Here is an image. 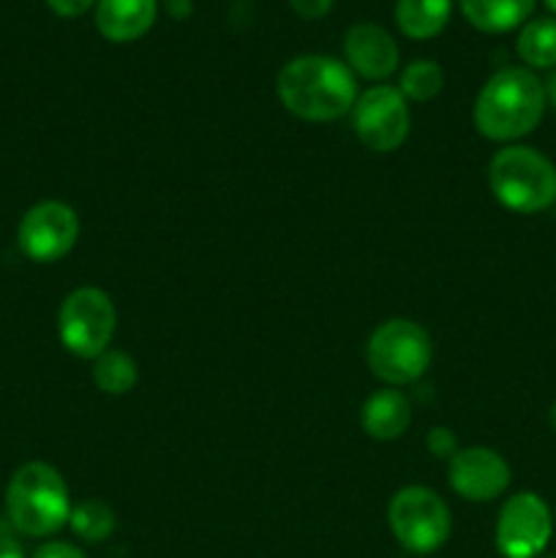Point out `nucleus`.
<instances>
[{
    "instance_id": "f257e3e1",
    "label": "nucleus",
    "mask_w": 556,
    "mask_h": 558,
    "mask_svg": "<svg viewBox=\"0 0 556 558\" xmlns=\"http://www.w3.org/2000/svg\"><path fill=\"white\" fill-rule=\"evenodd\" d=\"M276 93L294 118L330 123L354 107L358 82L349 65L330 54H300L278 71Z\"/></svg>"
},
{
    "instance_id": "f03ea898",
    "label": "nucleus",
    "mask_w": 556,
    "mask_h": 558,
    "mask_svg": "<svg viewBox=\"0 0 556 558\" xmlns=\"http://www.w3.org/2000/svg\"><path fill=\"white\" fill-rule=\"evenodd\" d=\"M545 85L527 65L499 69L474 101V125L491 142H516L532 134L545 114Z\"/></svg>"
},
{
    "instance_id": "7ed1b4c3",
    "label": "nucleus",
    "mask_w": 556,
    "mask_h": 558,
    "mask_svg": "<svg viewBox=\"0 0 556 558\" xmlns=\"http://www.w3.org/2000/svg\"><path fill=\"white\" fill-rule=\"evenodd\" d=\"M71 499L65 480L49 463L33 461L14 472L5 488L9 521L27 537H49L71 518Z\"/></svg>"
},
{
    "instance_id": "20e7f679",
    "label": "nucleus",
    "mask_w": 556,
    "mask_h": 558,
    "mask_svg": "<svg viewBox=\"0 0 556 558\" xmlns=\"http://www.w3.org/2000/svg\"><path fill=\"white\" fill-rule=\"evenodd\" d=\"M488 185L501 207L534 216L556 202V167L534 147L507 145L491 158Z\"/></svg>"
},
{
    "instance_id": "39448f33",
    "label": "nucleus",
    "mask_w": 556,
    "mask_h": 558,
    "mask_svg": "<svg viewBox=\"0 0 556 558\" xmlns=\"http://www.w3.org/2000/svg\"><path fill=\"white\" fill-rule=\"evenodd\" d=\"M431 354V338L418 322L387 319L371 332L365 363L387 387H407L428 371Z\"/></svg>"
},
{
    "instance_id": "423d86ee",
    "label": "nucleus",
    "mask_w": 556,
    "mask_h": 558,
    "mask_svg": "<svg viewBox=\"0 0 556 558\" xmlns=\"http://www.w3.org/2000/svg\"><path fill=\"white\" fill-rule=\"evenodd\" d=\"M118 327L112 298L98 287H80L58 311V332L63 347L82 360L101 357Z\"/></svg>"
},
{
    "instance_id": "0eeeda50",
    "label": "nucleus",
    "mask_w": 556,
    "mask_h": 558,
    "mask_svg": "<svg viewBox=\"0 0 556 558\" xmlns=\"http://www.w3.org/2000/svg\"><path fill=\"white\" fill-rule=\"evenodd\" d=\"M387 523L398 543L412 554H434L447 543L452 532V518L439 494L409 485L390 499Z\"/></svg>"
},
{
    "instance_id": "6e6552de",
    "label": "nucleus",
    "mask_w": 556,
    "mask_h": 558,
    "mask_svg": "<svg viewBox=\"0 0 556 558\" xmlns=\"http://www.w3.org/2000/svg\"><path fill=\"white\" fill-rule=\"evenodd\" d=\"M352 123L354 134L368 150L392 153L409 136L412 118H409L407 98L398 87L376 85L358 96L352 107Z\"/></svg>"
},
{
    "instance_id": "1a4fd4ad",
    "label": "nucleus",
    "mask_w": 556,
    "mask_h": 558,
    "mask_svg": "<svg viewBox=\"0 0 556 558\" xmlns=\"http://www.w3.org/2000/svg\"><path fill=\"white\" fill-rule=\"evenodd\" d=\"M554 518L548 505L532 490L510 496L496 521V548L505 558H537L548 548Z\"/></svg>"
},
{
    "instance_id": "9d476101",
    "label": "nucleus",
    "mask_w": 556,
    "mask_h": 558,
    "mask_svg": "<svg viewBox=\"0 0 556 558\" xmlns=\"http://www.w3.org/2000/svg\"><path fill=\"white\" fill-rule=\"evenodd\" d=\"M76 238H80V216L74 213V207L58 199L33 205L22 216L20 229H16L22 254L41 265L63 259L76 245Z\"/></svg>"
},
{
    "instance_id": "9b49d317",
    "label": "nucleus",
    "mask_w": 556,
    "mask_h": 558,
    "mask_svg": "<svg viewBox=\"0 0 556 558\" xmlns=\"http://www.w3.org/2000/svg\"><path fill=\"white\" fill-rule=\"evenodd\" d=\"M447 480L461 499L485 505L510 488V463L491 447H463L450 458Z\"/></svg>"
},
{
    "instance_id": "f8f14e48",
    "label": "nucleus",
    "mask_w": 556,
    "mask_h": 558,
    "mask_svg": "<svg viewBox=\"0 0 556 558\" xmlns=\"http://www.w3.org/2000/svg\"><path fill=\"white\" fill-rule=\"evenodd\" d=\"M343 54L352 74L365 80H387L398 69V44L374 22H358L343 36Z\"/></svg>"
},
{
    "instance_id": "ddd939ff",
    "label": "nucleus",
    "mask_w": 556,
    "mask_h": 558,
    "mask_svg": "<svg viewBox=\"0 0 556 558\" xmlns=\"http://www.w3.org/2000/svg\"><path fill=\"white\" fill-rule=\"evenodd\" d=\"M156 14V0H98L96 27L107 41L129 44L150 31Z\"/></svg>"
},
{
    "instance_id": "4468645a",
    "label": "nucleus",
    "mask_w": 556,
    "mask_h": 558,
    "mask_svg": "<svg viewBox=\"0 0 556 558\" xmlns=\"http://www.w3.org/2000/svg\"><path fill=\"white\" fill-rule=\"evenodd\" d=\"M360 425L365 436L376 441H396L412 425V403L396 387L376 390L360 409Z\"/></svg>"
},
{
    "instance_id": "2eb2a0df",
    "label": "nucleus",
    "mask_w": 556,
    "mask_h": 558,
    "mask_svg": "<svg viewBox=\"0 0 556 558\" xmlns=\"http://www.w3.org/2000/svg\"><path fill=\"white\" fill-rule=\"evenodd\" d=\"M537 0H461L469 25L483 33H507L523 27Z\"/></svg>"
},
{
    "instance_id": "dca6fc26",
    "label": "nucleus",
    "mask_w": 556,
    "mask_h": 558,
    "mask_svg": "<svg viewBox=\"0 0 556 558\" xmlns=\"http://www.w3.org/2000/svg\"><path fill=\"white\" fill-rule=\"evenodd\" d=\"M452 14V0H398L396 22L403 36L414 41L439 36Z\"/></svg>"
},
{
    "instance_id": "f3484780",
    "label": "nucleus",
    "mask_w": 556,
    "mask_h": 558,
    "mask_svg": "<svg viewBox=\"0 0 556 558\" xmlns=\"http://www.w3.org/2000/svg\"><path fill=\"white\" fill-rule=\"evenodd\" d=\"M527 69H556V16H537L521 27L516 41Z\"/></svg>"
},
{
    "instance_id": "a211bd4d",
    "label": "nucleus",
    "mask_w": 556,
    "mask_h": 558,
    "mask_svg": "<svg viewBox=\"0 0 556 558\" xmlns=\"http://www.w3.org/2000/svg\"><path fill=\"white\" fill-rule=\"evenodd\" d=\"M136 379H140V368L134 357L120 349H107L101 357L93 360V381L104 396H125L134 390Z\"/></svg>"
},
{
    "instance_id": "6ab92c4d",
    "label": "nucleus",
    "mask_w": 556,
    "mask_h": 558,
    "mask_svg": "<svg viewBox=\"0 0 556 558\" xmlns=\"http://www.w3.org/2000/svg\"><path fill=\"white\" fill-rule=\"evenodd\" d=\"M69 523L71 529H74L76 537L96 545L112 537L118 518H114L112 507L104 505V501L98 499H90V501H82V505H76L74 510H71Z\"/></svg>"
},
{
    "instance_id": "aec40b11",
    "label": "nucleus",
    "mask_w": 556,
    "mask_h": 558,
    "mask_svg": "<svg viewBox=\"0 0 556 558\" xmlns=\"http://www.w3.org/2000/svg\"><path fill=\"white\" fill-rule=\"evenodd\" d=\"M442 85H445V71H442L439 63H434V60H414V63H409L401 71V85H398V90L409 101L423 104L439 96Z\"/></svg>"
},
{
    "instance_id": "412c9836",
    "label": "nucleus",
    "mask_w": 556,
    "mask_h": 558,
    "mask_svg": "<svg viewBox=\"0 0 556 558\" xmlns=\"http://www.w3.org/2000/svg\"><path fill=\"white\" fill-rule=\"evenodd\" d=\"M425 447H428L436 458H452L458 452L456 436H452V430L447 428L428 430V436H425Z\"/></svg>"
},
{
    "instance_id": "4be33fe9",
    "label": "nucleus",
    "mask_w": 556,
    "mask_h": 558,
    "mask_svg": "<svg viewBox=\"0 0 556 558\" xmlns=\"http://www.w3.org/2000/svg\"><path fill=\"white\" fill-rule=\"evenodd\" d=\"M333 3H336V0H289L294 14H300L303 20H322V16L330 14Z\"/></svg>"
},
{
    "instance_id": "5701e85b",
    "label": "nucleus",
    "mask_w": 556,
    "mask_h": 558,
    "mask_svg": "<svg viewBox=\"0 0 556 558\" xmlns=\"http://www.w3.org/2000/svg\"><path fill=\"white\" fill-rule=\"evenodd\" d=\"M49 9L55 11L58 16H65V20H71V16H82L85 14L90 5H96L98 0H47Z\"/></svg>"
},
{
    "instance_id": "b1692460",
    "label": "nucleus",
    "mask_w": 556,
    "mask_h": 558,
    "mask_svg": "<svg viewBox=\"0 0 556 558\" xmlns=\"http://www.w3.org/2000/svg\"><path fill=\"white\" fill-rule=\"evenodd\" d=\"M33 558H87L76 545L69 543H47L44 548H38V554Z\"/></svg>"
},
{
    "instance_id": "393cba45",
    "label": "nucleus",
    "mask_w": 556,
    "mask_h": 558,
    "mask_svg": "<svg viewBox=\"0 0 556 558\" xmlns=\"http://www.w3.org/2000/svg\"><path fill=\"white\" fill-rule=\"evenodd\" d=\"M0 558H25L22 556V548L9 537H0Z\"/></svg>"
},
{
    "instance_id": "a878e982",
    "label": "nucleus",
    "mask_w": 556,
    "mask_h": 558,
    "mask_svg": "<svg viewBox=\"0 0 556 558\" xmlns=\"http://www.w3.org/2000/svg\"><path fill=\"white\" fill-rule=\"evenodd\" d=\"M167 5L174 16H185L191 11V0H167Z\"/></svg>"
},
{
    "instance_id": "bb28decb",
    "label": "nucleus",
    "mask_w": 556,
    "mask_h": 558,
    "mask_svg": "<svg viewBox=\"0 0 556 558\" xmlns=\"http://www.w3.org/2000/svg\"><path fill=\"white\" fill-rule=\"evenodd\" d=\"M543 85H545V98H548V101L556 107V69H554V74L548 76V82H543Z\"/></svg>"
},
{
    "instance_id": "cd10ccee",
    "label": "nucleus",
    "mask_w": 556,
    "mask_h": 558,
    "mask_svg": "<svg viewBox=\"0 0 556 558\" xmlns=\"http://www.w3.org/2000/svg\"><path fill=\"white\" fill-rule=\"evenodd\" d=\"M548 423H551V428H554V434H556V401L551 403V412H548Z\"/></svg>"
},
{
    "instance_id": "c85d7f7f",
    "label": "nucleus",
    "mask_w": 556,
    "mask_h": 558,
    "mask_svg": "<svg viewBox=\"0 0 556 558\" xmlns=\"http://www.w3.org/2000/svg\"><path fill=\"white\" fill-rule=\"evenodd\" d=\"M545 9H548V11H551V14H554V16H556V0H545Z\"/></svg>"
}]
</instances>
